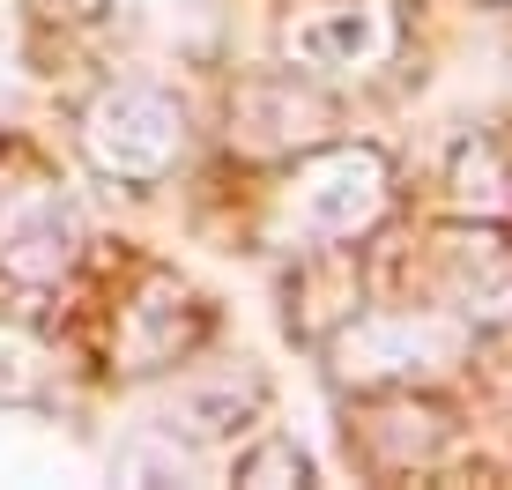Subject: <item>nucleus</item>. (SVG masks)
I'll return each instance as SVG.
<instances>
[]
</instances>
